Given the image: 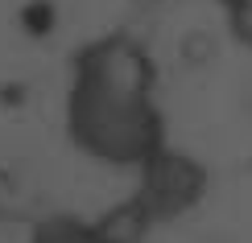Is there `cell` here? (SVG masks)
<instances>
[{
    "label": "cell",
    "instance_id": "6da1fadb",
    "mask_svg": "<svg viewBox=\"0 0 252 243\" xmlns=\"http://www.w3.org/2000/svg\"><path fill=\"white\" fill-rule=\"evenodd\" d=\"M66 136L91 161L136 173L165 149V120L153 103V62L132 37L112 33L75 54Z\"/></svg>",
    "mask_w": 252,
    "mask_h": 243
},
{
    "label": "cell",
    "instance_id": "7a4b0ae2",
    "mask_svg": "<svg viewBox=\"0 0 252 243\" xmlns=\"http://www.w3.org/2000/svg\"><path fill=\"white\" fill-rule=\"evenodd\" d=\"M136 177H141L136 182V198L153 210L157 223H174V218L190 215L207 198V186H211L207 165L198 157H190V153L174 149V144H165L161 153H153L149 165Z\"/></svg>",
    "mask_w": 252,
    "mask_h": 243
},
{
    "label": "cell",
    "instance_id": "3957f363",
    "mask_svg": "<svg viewBox=\"0 0 252 243\" xmlns=\"http://www.w3.org/2000/svg\"><path fill=\"white\" fill-rule=\"evenodd\" d=\"M91 223H95L99 243H149V235L161 227L153 218V210L145 206L136 194H128L124 202L108 206V210H99Z\"/></svg>",
    "mask_w": 252,
    "mask_h": 243
},
{
    "label": "cell",
    "instance_id": "277c9868",
    "mask_svg": "<svg viewBox=\"0 0 252 243\" xmlns=\"http://www.w3.org/2000/svg\"><path fill=\"white\" fill-rule=\"evenodd\" d=\"M25 243H99V235H95V223L83 215H46V218H33Z\"/></svg>",
    "mask_w": 252,
    "mask_h": 243
},
{
    "label": "cell",
    "instance_id": "5b68a950",
    "mask_svg": "<svg viewBox=\"0 0 252 243\" xmlns=\"http://www.w3.org/2000/svg\"><path fill=\"white\" fill-rule=\"evenodd\" d=\"M17 218H25V194H21L17 177L0 169V223H17Z\"/></svg>",
    "mask_w": 252,
    "mask_h": 243
}]
</instances>
